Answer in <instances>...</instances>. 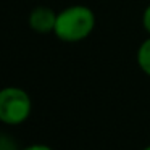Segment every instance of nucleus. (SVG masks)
I'll use <instances>...</instances> for the list:
<instances>
[{"mask_svg": "<svg viewBox=\"0 0 150 150\" xmlns=\"http://www.w3.org/2000/svg\"><path fill=\"white\" fill-rule=\"evenodd\" d=\"M95 29V13L87 5H69L57 15L55 34L62 42L74 44L87 39Z\"/></svg>", "mask_w": 150, "mask_h": 150, "instance_id": "f257e3e1", "label": "nucleus"}, {"mask_svg": "<svg viewBox=\"0 0 150 150\" xmlns=\"http://www.w3.org/2000/svg\"><path fill=\"white\" fill-rule=\"evenodd\" d=\"M33 111V100L24 89L7 86L0 89V123L7 126H18L29 118Z\"/></svg>", "mask_w": 150, "mask_h": 150, "instance_id": "f03ea898", "label": "nucleus"}, {"mask_svg": "<svg viewBox=\"0 0 150 150\" xmlns=\"http://www.w3.org/2000/svg\"><path fill=\"white\" fill-rule=\"evenodd\" d=\"M57 11L45 5L33 8L28 16V24L36 34H53L57 24Z\"/></svg>", "mask_w": 150, "mask_h": 150, "instance_id": "7ed1b4c3", "label": "nucleus"}, {"mask_svg": "<svg viewBox=\"0 0 150 150\" xmlns=\"http://www.w3.org/2000/svg\"><path fill=\"white\" fill-rule=\"evenodd\" d=\"M136 60H137V65H139L140 71L144 74L150 76V36L140 42L137 53H136Z\"/></svg>", "mask_w": 150, "mask_h": 150, "instance_id": "20e7f679", "label": "nucleus"}, {"mask_svg": "<svg viewBox=\"0 0 150 150\" xmlns=\"http://www.w3.org/2000/svg\"><path fill=\"white\" fill-rule=\"evenodd\" d=\"M142 28L150 36V4L145 7V10H144V13H142Z\"/></svg>", "mask_w": 150, "mask_h": 150, "instance_id": "39448f33", "label": "nucleus"}, {"mask_svg": "<svg viewBox=\"0 0 150 150\" xmlns=\"http://www.w3.org/2000/svg\"><path fill=\"white\" fill-rule=\"evenodd\" d=\"M21 150H53V149L49 145H45V144H33V145H28Z\"/></svg>", "mask_w": 150, "mask_h": 150, "instance_id": "423d86ee", "label": "nucleus"}, {"mask_svg": "<svg viewBox=\"0 0 150 150\" xmlns=\"http://www.w3.org/2000/svg\"><path fill=\"white\" fill-rule=\"evenodd\" d=\"M142 150H150V145H147V147H144Z\"/></svg>", "mask_w": 150, "mask_h": 150, "instance_id": "0eeeda50", "label": "nucleus"}]
</instances>
